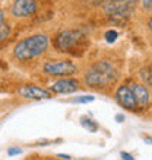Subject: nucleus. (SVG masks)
I'll return each mask as SVG.
<instances>
[{
	"instance_id": "16",
	"label": "nucleus",
	"mask_w": 152,
	"mask_h": 160,
	"mask_svg": "<svg viewBox=\"0 0 152 160\" xmlns=\"http://www.w3.org/2000/svg\"><path fill=\"white\" fill-rule=\"evenodd\" d=\"M22 153V150L19 147H10L8 150V154L9 156H16V154H21Z\"/></svg>"
},
{
	"instance_id": "10",
	"label": "nucleus",
	"mask_w": 152,
	"mask_h": 160,
	"mask_svg": "<svg viewBox=\"0 0 152 160\" xmlns=\"http://www.w3.org/2000/svg\"><path fill=\"white\" fill-rule=\"evenodd\" d=\"M132 92L135 95V99H136V103H138V105L146 106L149 103V92H148V89H146V86L135 83L133 88H132Z\"/></svg>"
},
{
	"instance_id": "7",
	"label": "nucleus",
	"mask_w": 152,
	"mask_h": 160,
	"mask_svg": "<svg viewBox=\"0 0 152 160\" xmlns=\"http://www.w3.org/2000/svg\"><path fill=\"white\" fill-rule=\"evenodd\" d=\"M10 13L15 18H30L37 13L35 0H15L10 8Z\"/></svg>"
},
{
	"instance_id": "19",
	"label": "nucleus",
	"mask_w": 152,
	"mask_h": 160,
	"mask_svg": "<svg viewBox=\"0 0 152 160\" xmlns=\"http://www.w3.org/2000/svg\"><path fill=\"white\" fill-rule=\"evenodd\" d=\"M57 157H60V159H72L69 154H57Z\"/></svg>"
},
{
	"instance_id": "9",
	"label": "nucleus",
	"mask_w": 152,
	"mask_h": 160,
	"mask_svg": "<svg viewBox=\"0 0 152 160\" xmlns=\"http://www.w3.org/2000/svg\"><path fill=\"white\" fill-rule=\"evenodd\" d=\"M116 98H117L118 103L129 111H133L138 106L135 95L132 92V88H129V86H120L116 92Z\"/></svg>"
},
{
	"instance_id": "3",
	"label": "nucleus",
	"mask_w": 152,
	"mask_h": 160,
	"mask_svg": "<svg viewBox=\"0 0 152 160\" xmlns=\"http://www.w3.org/2000/svg\"><path fill=\"white\" fill-rule=\"evenodd\" d=\"M42 72L48 76L64 77L72 76L78 72V67L70 61V60H48L42 66Z\"/></svg>"
},
{
	"instance_id": "2",
	"label": "nucleus",
	"mask_w": 152,
	"mask_h": 160,
	"mask_svg": "<svg viewBox=\"0 0 152 160\" xmlns=\"http://www.w3.org/2000/svg\"><path fill=\"white\" fill-rule=\"evenodd\" d=\"M84 80L91 88H106L117 80V72L114 70V67L108 61L101 60V61H97L85 73Z\"/></svg>"
},
{
	"instance_id": "14",
	"label": "nucleus",
	"mask_w": 152,
	"mask_h": 160,
	"mask_svg": "<svg viewBox=\"0 0 152 160\" xmlns=\"http://www.w3.org/2000/svg\"><path fill=\"white\" fill-rule=\"evenodd\" d=\"M118 34H117V31H114V29H110V31H107L106 32V41L107 42H114L116 39H117Z\"/></svg>"
},
{
	"instance_id": "6",
	"label": "nucleus",
	"mask_w": 152,
	"mask_h": 160,
	"mask_svg": "<svg viewBox=\"0 0 152 160\" xmlns=\"http://www.w3.org/2000/svg\"><path fill=\"white\" fill-rule=\"evenodd\" d=\"M18 95L24 99H30V101H42V99H50L51 92L48 89L40 88L35 84H25L18 90Z\"/></svg>"
},
{
	"instance_id": "8",
	"label": "nucleus",
	"mask_w": 152,
	"mask_h": 160,
	"mask_svg": "<svg viewBox=\"0 0 152 160\" xmlns=\"http://www.w3.org/2000/svg\"><path fill=\"white\" fill-rule=\"evenodd\" d=\"M78 84H79V82L76 79L64 76V77H62V79L53 82L48 90L53 93H62V95H63V93H73L78 90V88H79Z\"/></svg>"
},
{
	"instance_id": "12",
	"label": "nucleus",
	"mask_w": 152,
	"mask_h": 160,
	"mask_svg": "<svg viewBox=\"0 0 152 160\" xmlns=\"http://www.w3.org/2000/svg\"><path fill=\"white\" fill-rule=\"evenodd\" d=\"M80 125L84 127L85 130L91 131V132H95V131L98 130V124L94 121V119L88 118V117H82V118H80Z\"/></svg>"
},
{
	"instance_id": "13",
	"label": "nucleus",
	"mask_w": 152,
	"mask_h": 160,
	"mask_svg": "<svg viewBox=\"0 0 152 160\" xmlns=\"http://www.w3.org/2000/svg\"><path fill=\"white\" fill-rule=\"evenodd\" d=\"M140 77H142V80H144L146 84H149V86H152V70L151 68H142L140 70Z\"/></svg>"
},
{
	"instance_id": "11",
	"label": "nucleus",
	"mask_w": 152,
	"mask_h": 160,
	"mask_svg": "<svg viewBox=\"0 0 152 160\" xmlns=\"http://www.w3.org/2000/svg\"><path fill=\"white\" fill-rule=\"evenodd\" d=\"M10 35V26L4 21V12L0 9V42L4 41Z\"/></svg>"
},
{
	"instance_id": "1",
	"label": "nucleus",
	"mask_w": 152,
	"mask_h": 160,
	"mask_svg": "<svg viewBox=\"0 0 152 160\" xmlns=\"http://www.w3.org/2000/svg\"><path fill=\"white\" fill-rule=\"evenodd\" d=\"M47 48H48V37L46 34H35L21 39L13 47V57L19 61H28L42 55Z\"/></svg>"
},
{
	"instance_id": "4",
	"label": "nucleus",
	"mask_w": 152,
	"mask_h": 160,
	"mask_svg": "<svg viewBox=\"0 0 152 160\" xmlns=\"http://www.w3.org/2000/svg\"><path fill=\"white\" fill-rule=\"evenodd\" d=\"M136 10V0H113L106 4L104 12L110 16L129 18Z\"/></svg>"
},
{
	"instance_id": "18",
	"label": "nucleus",
	"mask_w": 152,
	"mask_h": 160,
	"mask_svg": "<svg viewBox=\"0 0 152 160\" xmlns=\"http://www.w3.org/2000/svg\"><path fill=\"white\" fill-rule=\"evenodd\" d=\"M120 157H122V159H124V160H133V159H135V157L130 156V154H129V153H126V152L120 153Z\"/></svg>"
},
{
	"instance_id": "21",
	"label": "nucleus",
	"mask_w": 152,
	"mask_h": 160,
	"mask_svg": "<svg viewBox=\"0 0 152 160\" xmlns=\"http://www.w3.org/2000/svg\"><path fill=\"white\" fill-rule=\"evenodd\" d=\"M148 28H149V31L152 32V18L149 19V22H148Z\"/></svg>"
},
{
	"instance_id": "20",
	"label": "nucleus",
	"mask_w": 152,
	"mask_h": 160,
	"mask_svg": "<svg viewBox=\"0 0 152 160\" xmlns=\"http://www.w3.org/2000/svg\"><path fill=\"white\" fill-rule=\"evenodd\" d=\"M116 119H117L118 122H122L123 119H124V117H123V115H117V117H116Z\"/></svg>"
},
{
	"instance_id": "5",
	"label": "nucleus",
	"mask_w": 152,
	"mask_h": 160,
	"mask_svg": "<svg viewBox=\"0 0 152 160\" xmlns=\"http://www.w3.org/2000/svg\"><path fill=\"white\" fill-rule=\"evenodd\" d=\"M82 34L79 31H73V29H66L63 32H60L56 38V48L59 51H69L70 48L78 44V41L80 39Z\"/></svg>"
},
{
	"instance_id": "17",
	"label": "nucleus",
	"mask_w": 152,
	"mask_h": 160,
	"mask_svg": "<svg viewBox=\"0 0 152 160\" xmlns=\"http://www.w3.org/2000/svg\"><path fill=\"white\" fill-rule=\"evenodd\" d=\"M142 6L146 10H152V0H142Z\"/></svg>"
},
{
	"instance_id": "15",
	"label": "nucleus",
	"mask_w": 152,
	"mask_h": 160,
	"mask_svg": "<svg viewBox=\"0 0 152 160\" xmlns=\"http://www.w3.org/2000/svg\"><path fill=\"white\" fill-rule=\"evenodd\" d=\"M95 99V96H80V98H76L73 102L76 103H86V102H92Z\"/></svg>"
}]
</instances>
